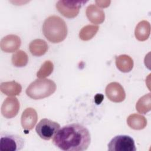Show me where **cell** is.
Instances as JSON below:
<instances>
[{"instance_id": "20", "label": "cell", "mask_w": 151, "mask_h": 151, "mask_svg": "<svg viewBox=\"0 0 151 151\" xmlns=\"http://www.w3.org/2000/svg\"><path fill=\"white\" fill-rule=\"evenodd\" d=\"M12 64L16 67H25L28 62V56L22 50H18L13 54L11 58Z\"/></svg>"}, {"instance_id": "19", "label": "cell", "mask_w": 151, "mask_h": 151, "mask_svg": "<svg viewBox=\"0 0 151 151\" xmlns=\"http://www.w3.org/2000/svg\"><path fill=\"white\" fill-rule=\"evenodd\" d=\"M99 27L96 25H87L81 28L79 32V37L83 41H88L97 34Z\"/></svg>"}, {"instance_id": "18", "label": "cell", "mask_w": 151, "mask_h": 151, "mask_svg": "<svg viewBox=\"0 0 151 151\" xmlns=\"http://www.w3.org/2000/svg\"><path fill=\"white\" fill-rule=\"evenodd\" d=\"M136 110L141 114H146L151 109L150 93L140 97L136 104Z\"/></svg>"}, {"instance_id": "21", "label": "cell", "mask_w": 151, "mask_h": 151, "mask_svg": "<svg viewBox=\"0 0 151 151\" xmlns=\"http://www.w3.org/2000/svg\"><path fill=\"white\" fill-rule=\"evenodd\" d=\"M54 64L50 60L45 61L37 73V77L40 79H43L49 76L53 71Z\"/></svg>"}, {"instance_id": "22", "label": "cell", "mask_w": 151, "mask_h": 151, "mask_svg": "<svg viewBox=\"0 0 151 151\" xmlns=\"http://www.w3.org/2000/svg\"><path fill=\"white\" fill-rule=\"evenodd\" d=\"M110 1H96V5L101 8H106L110 5Z\"/></svg>"}, {"instance_id": "2", "label": "cell", "mask_w": 151, "mask_h": 151, "mask_svg": "<svg viewBox=\"0 0 151 151\" xmlns=\"http://www.w3.org/2000/svg\"><path fill=\"white\" fill-rule=\"evenodd\" d=\"M42 32L49 41L59 43L64 41L67 35V25L61 17L51 15L45 19L42 25Z\"/></svg>"}, {"instance_id": "4", "label": "cell", "mask_w": 151, "mask_h": 151, "mask_svg": "<svg viewBox=\"0 0 151 151\" xmlns=\"http://www.w3.org/2000/svg\"><path fill=\"white\" fill-rule=\"evenodd\" d=\"M87 1L60 0L56 4V8L60 14L68 18L76 17L80 11L81 6Z\"/></svg>"}, {"instance_id": "14", "label": "cell", "mask_w": 151, "mask_h": 151, "mask_svg": "<svg viewBox=\"0 0 151 151\" xmlns=\"http://www.w3.org/2000/svg\"><path fill=\"white\" fill-rule=\"evenodd\" d=\"M48 48L45 41L42 39H35L32 41L29 44V50L32 55L40 57L44 55Z\"/></svg>"}, {"instance_id": "15", "label": "cell", "mask_w": 151, "mask_h": 151, "mask_svg": "<svg viewBox=\"0 0 151 151\" xmlns=\"http://www.w3.org/2000/svg\"><path fill=\"white\" fill-rule=\"evenodd\" d=\"M150 33V24L146 20L139 22L134 30V35L136 39L140 41L147 40Z\"/></svg>"}, {"instance_id": "6", "label": "cell", "mask_w": 151, "mask_h": 151, "mask_svg": "<svg viewBox=\"0 0 151 151\" xmlns=\"http://www.w3.org/2000/svg\"><path fill=\"white\" fill-rule=\"evenodd\" d=\"M134 141L130 136L118 135L108 144L109 151H136Z\"/></svg>"}, {"instance_id": "3", "label": "cell", "mask_w": 151, "mask_h": 151, "mask_svg": "<svg viewBox=\"0 0 151 151\" xmlns=\"http://www.w3.org/2000/svg\"><path fill=\"white\" fill-rule=\"evenodd\" d=\"M54 81L50 79H37L32 82L26 89L27 95L31 99L39 100L48 97L56 90Z\"/></svg>"}, {"instance_id": "11", "label": "cell", "mask_w": 151, "mask_h": 151, "mask_svg": "<svg viewBox=\"0 0 151 151\" xmlns=\"http://www.w3.org/2000/svg\"><path fill=\"white\" fill-rule=\"evenodd\" d=\"M38 120V114L36 110L31 107L27 108L22 113L21 123L24 129L30 130L35 126Z\"/></svg>"}, {"instance_id": "17", "label": "cell", "mask_w": 151, "mask_h": 151, "mask_svg": "<svg viewBox=\"0 0 151 151\" xmlns=\"http://www.w3.org/2000/svg\"><path fill=\"white\" fill-rule=\"evenodd\" d=\"M127 124L132 129L142 130L146 127L147 120L145 116L139 114H132L127 118Z\"/></svg>"}, {"instance_id": "12", "label": "cell", "mask_w": 151, "mask_h": 151, "mask_svg": "<svg viewBox=\"0 0 151 151\" xmlns=\"http://www.w3.org/2000/svg\"><path fill=\"white\" fill-rule=\"evenodd\" d=\"M88 19L95 24H100L104 21L105 14L103 9L94 4L88 5L86 11Z\"/></svg>"}, {"instance_id": "7", "label": "cell", "mask_w": 151, "mask_h": 151, "mask_svg": "<svg viewBox=\"0 0 151 151\" xmlns=\"http://www.w3.org/2000/svg\"><path fill=\"white\" fill-rule=\"evenodd\" d=\"M60 128V125L57 122L48 119H42L36 126L35 130L41 139L49 140L55 135Z\"/></svg>"}, {"instance_id": "8", "label": "cell", "mask_w": 151, "mask_h": 151, "mask_svg": "<svg viewBox=\"0 0 151 151\" xmlns=\"http://www.w3.org/2000/svg\"><path fill=\"white\" fill-rule=\"evenodd\" d=\"M105 92L107 97L114 103L122 102L126 98V93L123 87L117 82H111L107 84Z\"/></svg>"}, {"instance_id": "16", "label": "cell", "mask_w": 151, "mask_h": 151, "mask_svg": "<svg viewBox=\"0 0 151 151\" xmlns=\"http://www.w3.org/2000/svg\"><path fill=\"white\" fill-rule=\"evenodd\" d=\"M133 60L128 55L122 54L116 57V65L123 73L130 72L133 67Z\"/></svg>"}, {"instance_id": "10", "label": "cell", "mask_w": 151, "mask_h": 151, "mask_svg": "<svg viewBox=\"0 0 151 151\" xmlns=\"http://www.w3.org/2000/svg\"><path fill=\"white\" fill-rule=\"evenodd\" d=\"M21 44L20 38L14 34H10L3 37L0 42L1 49L5 52H13L17 51Z\"/></svg>"}, {"instance_id": "5", "label": "cell", "mask_w": 151, "mask_h": 151, "mask_svg": "<svg viewBox=\"0 0 151 151\" xmlns=\"http://www.w3.org/2000/svg\"><path fill=\"white\" fill-rule=\"evenodd\" d=\"M24 146V139L19 135L11 133H2L0 139V150L17 151Z\"/></svg>"}, {"instance_id": "1", "label": "cell", "mask_w": 151, "mask_h": 151, "mask_svg": "<svg viewBox=\"0 0 151 151\" xmlns=\"http://www.w3.org/2000/svg\"><path fill=\"white\" fill-rule=\"evenodd\" d=\"M91 142L88 130L79 123L63 126L53 136L52 143L65 151H83L87 150Z\"/></svg>"}, {"instance_id": "13", "label": "cell", "mask_w": 151, "mask_h": 151, "mask_svg": "<svg viewBox=\"0 0 151 151\" xmlns=\"http://www.w3.org/2000/svg\"><path fill=\"white\" fill-rule=\"evenodd\" d=\"M1 91L8 96L19 95L22 91L21 85L15 81L2 82L0 85Z\"/></svg>"}, {"instance_id": "9", "label": "cell", "mask_w": 151, "mask_h": 151, "mask_svg": "<svg viewBox=\"0 0 151 151\" xmlns=\"http://www.w3.org/2000/svg\"><path fill=\"white\" fill-rule=\"evenodd\" d=\"M19 102L15 97H8L4 101L1 106V113L6 119L15 117L19 110Z\"/></svg>"}]
</instances>
